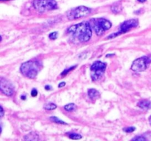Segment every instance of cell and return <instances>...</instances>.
<instances>
[{"mask_svg": "<svg viewBox=\"0 0 151 141\" xmlns=\"http://www.w3.org/2000/svg\"><path fill=\"white\" fill-rule=\"evenodd\" d=\"M68 32L74 35L75 38L81 42L88 41L92 35L91 26L88 22H81L78 24L72 25L68 29Z\"/></svg>", "mask_w": 151, "mask_h": 141, "instance_id": "cell-1", "label": "cell"}, {"mask_svg": "<svg viewBox=\"0 0 151 141\" xmlns=\"http://www.w3.org/2000/svg\"><path fill=\"white\" fill-rule=\"evenodd\" d=\"M41 63L38 60H29L22 64L20 71L22 75L29 79H35L41 70Z\"/></svg>", "mask_w": 151, "mask_h": 141, "instance_id": "cell-2", "label": "cell"}, {"mask_svg": "<svg viewBox=\"0 0 151 141\" xmlns=\"http://www.w3.org/2000/svg\"><path fill=\"white\" fill-rule=\"evenodd\" d=\"M91 26L97 35H102L111 29L112 24L109 20L103 18H96L91 20Z\"/></svg>", "mask_w": 151, "mask_h": 141, "instance_id": "cell-3", "label": "cell"}, {"mask_svg": "<svg viewBox=\"0 0 151 141\" xmlns=\"http://www.w3.org/2000/svg\"><path fill=\"white\" fill-rule=\"evenodd\" d=\"M33 7L39 13L50 11L58 8L55 0H34Z\"/></svg>", "mask_w": 151, "mask_h": 141, "instance_id": "cell-4", "label": "cell"}, {"mask_svg": "<svg viewBox=\"0 0 151 141\" xmlns=\"http://www.w3.org/2000/svg\"><path fill=\"white\" fill-rule=\"evenodd\" d=\"M90 13H91V10L88 7L85 6H79L71 9L69 11L67 12L66 16L69 20H75L88 16Z\"/></svg>", "mask_w": 151, "mask_h": 141, "instance_id": "cell-5", "label": "cell"}, {"mask_svg": "<svg viewBox=\"0 0 151 141\" xmlns=\"http://www.w3.org/2000/svg\"><path fill=\"white\" fill-rule=\"evenodd\" d=\"M106 63L101 61H95L90 68L91 77L93 81H97L102 77L106 71Z\"/></svg>", "mask_w": 151, "mask_h": 141, "instance_id": "cell-6", "label": "cell"}, {"mask_svg": "<svg viewBox=\"0 0 151 141\" xmlns=\"http://www.w3.org/2000/svg\"><path fill=\"white\" fill-rule=\"evenodd\" d=\"M151 63L150 57H142L134 60L131 66V70L135 72H142L147 69V66Z\"/></svg>", "mask_w": 151, "mask_h": 141, "instance_id": "cell-7", "label": "cell"}, {"mask_svg": "<svg viewBox=\"0 0 151 141\" xmlns=\"http://www.w3.org/2000/svg\"><path fill=\"white\" fill-rule=\"evenodd\" d=\"M0 91L7 96H11L14 93V87L10 81L0 78Z\"/></svg>", "mask_w": 151, "mask_h": 141, "instance_id": "cell-8", "label": "cell"}, {"mask_svg": "<svg viewBox=\"0 0 151 141\" xmlns=\"http://www.w3.org/2000/svg\"><path fill=\"white\" fill-rule=\"evenodd\" d=\"M139 24V21L137 19H129L125 21H124L122 24L120 25L119 27V33L120 35L125 33V32H128L131 29H134V28L137 27Z\"/></svg>", "mask_w": 151, "mask_h": 141, "instance_id": "cell-9", "label": "cell"}, {"mask_svg": "<svg viewBox=\"0 0 151 141\" xmlns=\"http://www.w3.org/2000/svg\"><path fill=\"white\" fill-rule=\"evenodd\" d=\"M137 106L142 110H150L151 109V101L149 100H142L139 101Z\"/></svg>", "mask_w": 151, "mask_h": 141, "instance_id": "cell-10", "label": "cell"}, {"mask_svg": "<svg viewBox=\"0 0 151 141\" xmlns=\"http://www.w3.org/2000/svg\"><path fill=\"white\" fill-rule=\"evenodd\" d=\"M88 95L91 100H96L100 97V93L98 90L94 88L88 90Z\"/></svg>", "mask_w": 151, "mask_h": 141, "instance_id": "cell-11", "label": "cell"}, {"mask_svg": "<svg viewBox=\"0 0 151 141\" xmlns=\"http://www.w3.org/2000/svg\"><path fill=\"white\" fill-rule=\"evenodd\" d=\"M111 10H113L114 13H119L122 10V4L121 2H116L112 5Z\"/></svg>", "mask_w": 151, "mask_h": 141, "instance_id": "cell-12", "label": "cell"}, {"mask_svg": "<svg viewBox=\"0 0 151 141\" xmlns=\"http://www.w3.org/2000/svg\"><path fill=\"white\" fill-rule=\"evenodd\" d=\"M24 139L27 140H38V137L36 134L34 133V132H32V133L27 135L24 137Z\"/></svg>", "mask_w": 151, "mask_h": 141, "instance_id": "cell-13", "label": "cell"}, {"mask_svg": "<svg viewBox=\"0 0 151 141\" xmlns=\"http://www.w3.org/2000/svg\"><path fill=\"white\" fill-rule=\"evenodd\" d=\"M64 109L68 112L75 111L76 110V105L75 104H73V103H71V104H68L66 105H65Z\"/></svg>", "mask_w": 151, "mask_h": 141, "instance_id": "cell-14", "label": "cell"}, {"mask_svg": "<svg viewBox=\"0 0 151 141\" xmlns=\"http://www.w3.org/2000/svg\"><path fill=\"white\" fill-rule=\"evenodd\" d=\"M56 108H57V106L53 103H48L47 104L44 105V109L47 110H53Z\"/></svg>", "mask_w": 151, "mask_h": 141, "instance_id": "cell-15", "label": "cell"}, {"mask_svg": "<svg viewBox=\"0 0 151 141\" xmlns=\"http://www.w3.org/2000/svg\"><path fill=\"white\" fill-rule=\"evenodd\" d=\"M69 137L72 140H80L82 138V135L78 133H69Z\"/></svg>", "mask_w": 151, "mask_h": 141, "instance_id": "cell-16", "label": "cell"}, {"mask_svg": "<svg viewBox=\"0 0 151 141\" xmlns=\"http://www.w3.org/2000/svg\"><path fill=\"white\" fill-rule=\"evenodd\" d=\"M50 120H51L52 122H54V123H58V124H67L66 122H64V121H63V120H60L58 118L55 117V116H53V117H50Z\"/></svg>", "mask_w": 151, "mask_h": 141, "instance_id": "cell-17", "label": "cell"}, {"mask_svg": "<svg viewBox=\"0 0 151 141\" xmlns=\"http://www.w3.org/2000/svg\"><path fill=\"white\" fill-rule=\"evenodd\" d=\"M77 68V66H76V65H75V66H72V67L69 68H67V69H65V70H63V71L61 73H60V75H61L62 76H66V75L68 73H69V72H70V71H72V70H73L74 69H75V68Z\"/></svg>", "mask_w": 151, "mask_h": 141, "instance_id": "cell-18", "label": "cell"}, {"mask_svg": "<svg viewBox=\"0 0 151 141\" xmlns=\"http://www.w3.org/2000/svg\"><path fill=\"white\" fill-rule=\"evenodd\" d=\"M58 34L57 32H53L50 34L49 38H50V39L51 40H56L58 38Z\"/></svg>", "mask_w": 151, "mask_h": 141, "instance_id": "cell-19", "label": "cell"}, {"mask_svg": "<svg viewBox=\"0 0 151 141\" xmlns=\"http://www.w3.org/2000/svg\"><path fill=\"white\" fill-rule=\"evenodd\" d=\"M146 138L143 136H137L132 139V140H138V141H144L146 140Z\"/></svg>", "mask_w": 151, "mask_h": 141, "instance_id": "cell-20", "label": "cell"}, {"mask_svg": "<svg viewBox=\"0 0 151 141\" xmlns=\"http://www.w3.org/2000/svg\"><path fill=\"white\" fill-rule=\"evenodd\" d=\"M135 129H136L135 127H128V128H125L123 130L125 131V132H127V133H131V132H134Z\"/></svg>", "mask_w": 151, "mask_h": 141, "instance_id": "cell-21", "label": "cell"}, {"mask_svg": "<svg viewBox=\"0 0 151 141\" xmlns=\"http://www.w3.org/2000/svg\"><path fill=\"white\" fill-rule=\"evenodd\" d=\"M37 95H38V90H37L35 88H33V89L32 90V91H31V95H32V97H35Z\"/></svg>", "mask_w": 151, "mask_h": 141, "instance_id": "cell-22", "label": "cell"}, {"mask_svg": "<svg viewBox=\"0 0 151 141\" xmlns=\"http://www.w3.org/2000/svg\"><path fill=\"white\" fill-rule=\"evenodd\" d=\"M4 110H3L2 107L0 106V118L3 117V115H4Z\"/></svg>", "mask_w": 151, "mask_h": 141, "instance_id": "cell-23", "label": "cell"}, {"mask_svg": "<svg viewBox=\"0 0 151 141\" xmlns=\"http://www.w3.org/2000/svg\"><path fill=\"white\" fill-rule=\"evenodd\" d=\"M65 85H66V82H61L58 85V88H62V87H64Z\"/></svg>", "mask_w": 151, "mask_h": 141, "instance_id": "cell-24", "label": "cell"}, {"mask_svg": "<svg viewBox=\"0 0 151 141\" xmlns=\"http://www.w3.org/2000/svg\"><path fill=\"white\" fill-rule=\"evenodd\" d=\"M51 86H50V85H46L45 86V89L47 90H51Z\"/></svg>", "mask_w": 151, "mask_h": 141, "instance_id": "cell-25", "label": "cell"}, {"mask_svg": "<svg viewBox=\"0 0 151 141\" xmlns=\"http://www.w3.org/2000/svg\"><path fill=\"white\" fill-rule=\"evenodd\" d=\"M21 98H22V99H23V100L26 99V95H22V96H21Z\"/></svg>", "mask_w": 151, "mask_h": 141, "instance_id": "cell-26", "label": "cell"}, {"mask_svg": "<svg viewBox=\"0 0 151 141\" xmlns=\"http://www.w3.org/2000/svg\"><path fill=\"white\" fill-rule=\"evenodd\" d=\"M137 1H138L139 2L143 3V2H145V1H146V0H137Z\"/></svg>", "mask_w": 151, "mask_h": 141, "instance_id": "cell-27", "label": "cell"}, {"mask_svg": "<svg viewBox=\"0 0 151 141\" xmlns=\"http://www.w3.org/2000/svg\"><path fill=\"white\" fill-rule=\"evenodd\" d=\"M149 122H150V123L151 125V115L150 116V118H149Z\"/></svg>", "mask_w": 151, "mask_h": 141, "instance_id": "cell-28", "label": "cell"}, {"mask_svg": "<svg viewBox=\"0 0 151 141\" xmlns=\"http://www.w3.org/2000/svg\"><path fill=\"white\" fill-rule=\"evenodd\" d=\"M1 126H0V134H1Z\"/></svg>", "mask_w": 151, "mask_h": 141, "instance_id": "cell-29", "label": "cell"}, {"mask_svg": "<svg viewBox=\"0 0 151 141\" xmlns=\"http://www.w3.org/2000/svg\"><path fill=\"white\" fill-rule=\"evenodd\" d=\"M0 1H9V0H0Z\"/></svg>", "mask_w": 151, "mask_h": 141, "instance_id": "cell-30", "label": "cell"}, {"mask_svg": "<svg viewBox=\"0 0 151 141\" xmlns=\"http://www.w3.org/2000/svg\"><path fill=\"white\" fill-rule=\"evenodd\" d=\"M1 41V37L0 36V41Z\"/></svg>", "mask_w": 151, "mask_h": 141, "instance_id": "cell-31", "label": "cell"}]
</instances>
